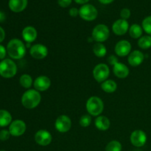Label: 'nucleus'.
Segmentation results:
<instances>
[{"label":"nucleus","instance_id":"1","mask_svg":"<svg viewBox=\"0 0 151 151\" xmlns=\"http://www.w3.org/2000/svg\"><path fill=\"white\" fill-rule=\"evenodd\" d=\"M27 47L22 41L18 38L11 39L7 45V52L8 55L15 60H19L24 57Z\"/></svg>","mask_w":151,"mask_h":151},{"label":"nucleus","instance_id":"2","mask_svg":"<svg viewBox=\"0 0 151 151\" xmlns=\"http://www.w3.org/2000/svg\"><path fill=\"white\" fill-rule=\"evenodd\" d=\"M41 95L39 91L34 89H28L22 97V104L27 109H33L40 104Z\"/></svg>","mask_w":151,"mask_h":151},{"label":"nucleus","instance_id":"3","mask_svg":"<svg viewBox=\"0 0 151 151\" xmlns=\"http://www.w3.org/2000/svg\"><path fill=\"white\" fill-rule=\"evenodd\" d=\"M86 111L89 115L94 116H100L104 109V103L100 97L92 96L89 97L86 104Z\"/></svg>","mask_w":151,"mask_h":151},{"label":"nucleus","instance_id":"4","mask_svg":"<svg viewBox=\"0 0 151 151\" xmlns=\"http://www.w3.org/2000/svg\"><path fill=\"white\" fill-rule=\"evenodd\" d=\"M17 73V66L13 60L5 58L0 61V75L2 78H12Z\"/></svg>","mask_w":151,"mask_h":151},{"label":"nucleus","instance_id":"5","mask_svg":"<svg viewBox=\"0 0 151 151\" xmlns=\"http://www.w3.org/2000/svg\"><path fill=\"white\" fill-rule=\"evenodd\" d=\"M109 35H110L109 28L103 24H100L95 26L91 33L92 39L97 41V43L104 42L109 38Z\"/></svg>","mask_w":151,"mask_h":151},{"label":"nucleus","instance_id":"6","mask_svg":"<svg viewBox=\"0 0 151 151\" xmlns=\"http://www.w3.org/2000/svg\"><path fill=\"white\" fill-rule=\"evenodd\" d=\"M79 16L83 20L87 22H91L97 19L98 16V11L97 8L92 4H83L79 9Z\"/></svg>","mask_w":151,"mask_h":151},{"label":"nucleus","instance_id":"7","mask_svg":"<svg viewBox=\"0 0 151 151\" xmlns=\"http://www.w3.org/2000/svg\"><path fill=\"white\" fill-rule=\"evenodd\" d=\"M110 75V69L106 63H99L93 69V77L98 83H103L108 79Z\"/></svg>","mask_w":151,"mask_h":151},{"label":"nucleus","instance_id":"8","mask_svg":"<svg viewBox=\"0 0 151 151\" xmlns=\"http://www.w3.org/2000/svg\"><path fill=\"white\" fill-rule=\"evenodd\" d=\"M55 128L60 133L68 132L72 128V120L67 115H60L56 119Z\"/></svg>","mask_w":151,"mask_h":151},{"label":"nucleus","instance_id":"9","mask_svg":"<svg viewBox=\"0 0 151 151\" xmlns=\"http://www.w3.org/2000/svg\"><path fill=\"white\" fill-rule=\"evenodd\" d=\"M27 129V125L25 122L22 119H16L13 121L9 125V132L13 137H21L25 133Z\"/></svg>","mask_w":151,"mask_h":151},{"label":"nucleus","instance_id":"10","mask_svg":"<svg viewBox=\"0 0 151 151\" xmlns=\"http://www.w3.org/2000/svg\"><path fill=\"white\" fill-rule=\"evenodd\" d=\"M147 137L145 132L142 130H135L131 133L130 137L131 144L137 147H143L147 142Z\"/></svg>","mask_w":151,"mask_h":151},{"label":"nucleus","instance_id":"11","mask_svg":"<svg viewBox=\"0 0 151 151\" xmlns=\"http://www.w3.org/2000/svg\"><path fill=\"white\" fill-rule=\"evenodd\" d=\"M29 54L36 60H42L48 55V49L44 44H34L29 48Z\"/></svg>","mask_w":151,"mask_h":151},{"label":"nucleus","instance_id":"12","mask_svg":"<svg viewBox=\"0 0 151 151\" xmlns=\"http://www.w3.org/2000/svg\"><path fill=\"white\" fill-rule=\"evenodd\" d=\"M34 138H35V142L38 145L43 146V147L50 145V143L52 141V137L51 134L48 131L44 129H41L37 131Z\"/></svg>","mask_w":151,"mask_h":151},{"label":"nucleus","instance_id":"13","mask_svg":"<svg viewBox=\"0 0 151 151\" xmlns=\"http://www.w3.org/2000/svg\"><path fill=\"white\" fill-rule=\"evenodd\" d=\"M115 53L119 57H125L129 55L131 51V44L127 40H121L118 41L114 47Z\"/></svg>","mask_w":151,"mask_h":151},{"label":"nucleus","instance_id":"14","mask_svg":"<svg viewBox=\"0 0 151 151\" xmlns=\"http://www.w3.org/2000/svg\"><path fill=\"white\" fill-rule=\"evenodd\" d=\"M129 30V24L125 19H117L112 25V31L116 35H123Z\"/></svg>","mask_w":151,"mask_h":151},{"label":"nucleus","instance_id":"15","mask_svg":"<svg viewBox=\"0 0 151 151\" xmlns=\"http://www.w3.org/2000/svg\"><path fill=\"white\" fill-rule=\"evenodd\" d=\"M51 86V80L45 75L37 77L33 82V86L38 91H45L50 88Z\"/></svg>","mask_w":151,"mask_h":151},{"label":"nucleus","instance_id":"16","mask_svg":"<svg viewBox=\"0 0 151 151\" xmlns=\"http://www.w3.org/2000/svg\"><path fill=\"white\" fill-rule=\"evenodd\" d=\"M145 55L139 50H134L131 52L128 58V62L131 66L137 67L141 65L144 61Z\"/></svg>","mask_w":151,"mask_h":151},{"label":"nucleus","instance_id":"17","mask_svg":"<svg viewBox=\"0 0 151 151\" xmlns=\"http://www.w3.org/2000/svg\"><path fill=\"white\" fill-rule=\"evenodd\" d=\"M22 38L26 43H32L36 40L38 36V32L36 29L32 26H27L24 27L22 32Z\"/></svg>","mask_w":151,"mask_h":151},{"label":"nucleus","instance_id":"18","mask_svg":"<svg viewBox=\"0 0 151 151\" xmlns=\"http://www.w3.org/2000/svg\"><path fill=\"white\" fill-rule=\"evenodd\" d=\"M113 72L115 76L120 79L126 78L130 74V71L128 66L120 62H118L114 66Z\"/></svg>","mask_w":151,"mask_h":151},{"label":"nucleus","instance_id":"19","mask_svg":"<svg viewBox=\"0 0 151 151\" xmlns=\"http://www.w3.org/2000/svg\"><path fill=\"white\" fill-rule=\"evenodd\" d=\"M27 0H9L8 6L10 10L14 13H21L27 6Z\"/></svg>","mask_w":151,"mask_h":151},{"label":"nucleus","instance_id":"20","mask_svg":"<svg viewBox=\"0 0 151 151\" xmlns=\"http://www.w3.org/2000/svg\"><path fill=\"white\" fill-rule=\"evenodd\" d=\"M95 127L98 130L102 131H106L109 129L111 126L110 119L106 116H98L94 121Z\"/></svg>","mask_w":151,"mask_h":151},{"label":"nucleus","instance_id":"21","mask_svg":"<svg viewBox=\"0 0 151 151\" xmlns=\"http://www.w3.org/2000/svg\"><path fill=\"white\" fill-rule=\"evenodd\" d=\"M12 121V115L7 110L0 109V127H6L10 125Z\"/></svg>","mask_w":151,"mask_h":151},{"label":"nucleus","instance_id":"22","mask_svg":"<svg viewBox=\"0 0 151 151\" xmlns=\"http://www.w3.org/2000/svg\"><path fill=\"white\" fill-rule=\"evenodd\" d=\"M101 88L106 93H114L117 89V84L113 80H106L101 83Z\"/></svg>","mask_w":151,"mask_h":151},{"label":"nucleus","instance_id":"23","mask_svg":"<svg viewBox=\"0 0 151 151\" xmlns=\"http://www.w3.org/2000/svg\"><path fill=\"white\" fill-rule=\"evenodd\" d=\"M129 35L130 36L134 39H139L142 36L143 29L138 24H134L129 27Z\"/></svg>","mask_w":151,"mask_h":151},{"label":"nucleus","instance_id":"24","mask_svg":"<svg viewBox=\"0 0 151 151\" xmlns=\"http://www.w3.org/2000/svg\"><path fill=\"white\" fill-rule=\"evenodd\" d=\"M93 52L97 57L103 58L107 53V49L102 43H96L93 47Z\"/></svg>","mask_w":151,"mask_h":151},{"label":"nucleus","instance_id":"25","mask_svg":"<svg viewBox=\"0 0 151 151\" xmlns=\"http://www.w3.org/2000/svg\"><path fill=\"white\" fill-rule=\"evenodd\" d=\"M19 83L23 88L29 89V88L32 86V83H33V81L30 75L28 74H24L19 78Z\"/></svg>","mask_w":151,"mask_h":151},{"label":"nucleus","instance_id":"26","mask_svg":"<svg viewBox=\"0 0 151 151\" xmlns=\"http://www.w3.org/2000/svg\"><path fill=\"white\" fill-rule=\"evenodd\" d=\"M138 46L142 50H147L151 47V35H142L138 41Z\"/></svg>","mask_w":151,"mask_h":151},{"label":"nucleus","instance_id":"27","mask_svg":"<svg viewBox=\"0 0 151 151\" xmlns=\"http://www.w3.org/2000/svg\"><path fill=\"white\" fill-rule=\"evenodd\" d=\"M122 144L117 140L111 141L106 147V151H122Z\"/></svg>","mask_w":151,"mask_h":151},{"label":"nucleus","instance_id":"28","mask_svg":"<svg viewBox=\"0 0 151 151\" xmlns=\"http://www.w3.org/2000/svg\"><path fill=\"white\" fill-rule=\"evenodd\" d=\"M142 27L146 33L151 35V16H147L143 19Z\"/></svg>","mask_w":151,"mask_h":151},{"label":"nucleus","instance_id":"29","mask_svg":"<svg viewBox=\"0 0 151 151\" xmlns=\"http://www.w3.org/2000/svg\"><path fill=\"white\" fill-rule=\"evenodd\" d=\"M91 121H92V119H91V115L85 114L83 115L81 117L79 120V124L83 128H87L91 125Z\"/></svg>","mask_w":151,"mask_h":151},{"label":"nucleus","instance_id":"30","mask_svg":"<svg viewBox=\"0 0 151 151\" xmlns=\"http://www.w3.org/2000/svg\"><path fill=\"white\" fill-rule=\"evenodd\" d=\"M10 134L8 130L3 129L0 131V140L1 141H7L10 137Z\"/></svg>","mask_w":151,"mask_h":151},{"label":"nucleus","instance_id":"31","mask_svg":"<svg viewBox=\"0 0 151 151\" xmlns=\"http://www.w3.org/2000/svg\"><path fill=\"white\" fill-rule=\"evenodd\" d=\"M120 16L121 19L127 20L131 16V10L128 8H123L120 11Z\"/></svg>","mask_w":151,"mask_h":151},{"label":"nucleus","instance_id":"32","mask_svg":"<svg viewBox=\"0 0 151 151\" xmlns=\"http://www.w3.org/2000/svg\"><path fill=\"white\" fill-rule=\"evenodd\" d=\"M72 0H58V4L61 7H67L72 4Z\"/></svg>","mask_w":151,"mask_h":151},{"label":"nucleus","instance_id":"33","mask_svg":"<svg viewBox=\"0 0 151 151\" xmlns=\"http://www.w3.org/2000/svg\"><path fill=\"white\" fill-rule=\"evenodd\" d=\"M118 58L116 56L114 55H110L109 57V58H108V63H109L110 65H112V66H114L116 63H118Z\"/></svg>","mask_w":151,"mask_h":151},{"label":"nucleus","instance_id":"34","mask_svg":"<svg viewBox=\"0 0 151 151\" xmlns=\"http://www.w3.org/2000/svg\"><path fill=\"white\" fill-rule=\"evenodd\" d=\"M7 49L4 47L3 45L0 44V60H4L5 59L6 55H7Z\"/></svg>","mask_w":151,"mask_h":151},{"label":"nucleus","instance_id":"35","mask_svg":"<svg viewBox=\"0 0 151 151\" xmlns=\"http://www.w3.org/2000/svg\"><path fill=\"white\" fill-rule=\"evenodd\" d=\"M69 14L72 17H76L79 15V10L76 7H72L69 10Z\"/></svg>","mask_w":151,"mask_h":151},{"label":"nucleus","instance_id":"36","mask_svg":"<svg viewBox=\"0 0 151 151\" xmlns=\"http://www.w3.org/2000/svg\"><path fill=\"white\" fill-rule=\"evenodd\" d=\"M5 38V31L1 27H0V43L2 42Z\"/></svg>","mask_w":151,"mask_h":151},{"label":"nucleus","instance_id":"37","mask_svg":"<svg viewBox=\"0 0 151 151\" xmlns=\"http://www.w3.org/2000/svg\"><path fill=\"white\" fill-rule=\"evenodd\" d=\"M99 1H100L101 4H111V2H113L114 0H98Z\"/></svg>","mask_w":151,"mask_h":151},{"label":"nucleus","instance_id":"38","mask_svg":"<svg viewBox=\"0 0 151 151\" xmlns=\"http://www.w3.org/2000/svg\"><path fill=\"white\" fill-rule=\"evenodd\" d=\"M74 1L79 4H86L89 0H74Z\"/></svg>","mask_w":151,"mask_h":151},{"label":"nucleus","instance_id":"39","mask_svg":"<svg viewBox=\"0 0 151 151\" xmlns=\"http://www.w3.org/2000/svg\"><path fill=\"white\" fill-rule=\"evenodd\" d=\"M5 19H6V16H5V14H4V13L0 11V22H3L4 20H5Z\"/></svg>","mask_w":151,"mask_h":151},{"label":"nucleus","instance_id":"40","mask_svg":"<svg viewBox=\"0 0 151 151\" xmlns=\"http://www.w3.org/2000/svg\"><path fill=\"white\" fill-rule=\"evenodd\" d=\"M0 151H5V150H0Z\"/></svg>","mask_w":151,"mask_h":151}]
</instances>
